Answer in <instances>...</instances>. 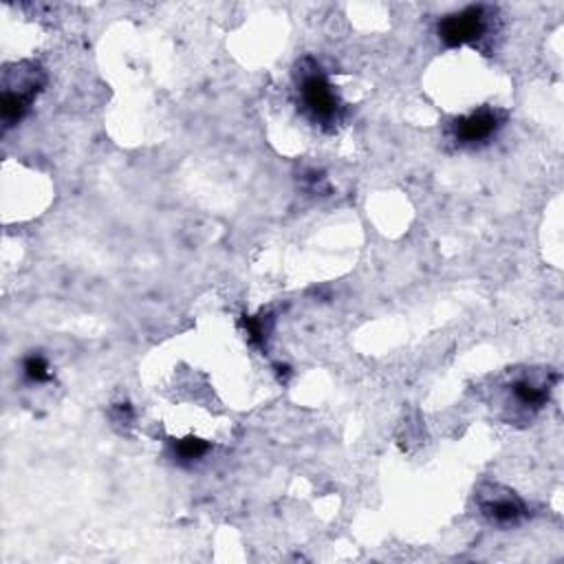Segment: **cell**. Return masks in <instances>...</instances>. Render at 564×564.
I'll return each mask as SVG.
<instances>
[{
	"instance_id": "6da1fadb",
	"label": "cell",
	"mask_w": 564,
	"mask_h": 564,
	"mask_svg": "<svg viewBox=\"0 0 564 564\" xmlns=\"http://www.w3.org/2000/svg\"><path fill=\"white\" fill-rule=\"evenodd\" d=\"M295 84H297L300 106L306 112V117L313 123L333 130L344 117V104L335 86L330 84L326 70L313 57H304L297 64Z\"/></svg>"
},
{
	"instance_id": "7a4b0ae2",
	"label": "cell",
	"mask_w": 564,
	"mask_h": 564,
	"mask_svg": "<svg viewBox=\"0 0 564 564\" xmlns=\"http://www.w3.org/2000/svg\"><path fill=\"white\" fill-rule=\"evenodd\" d=\"M46 77L44 70L35 62L7 64L2 73V97L0 112L4 130L24 119L29 108L33 106L37 93L42 90Z\"/></svg>"
},
{
	"instance_id": "3957f363",
	"label": "cell",
	"mask_w": 564,
	"mask_h": 564,
	"mask_svg": "<svg viewBox=\"0 0 564 564\" xmlns=\"http://www.w3.org/2000/svg\"><path fill=\"white\" fill-rule=\"evenodd\" d=\"M494 20H496L494 7L471 4V7H465L463 11L445 15L438 22L436 33H438V40L452 48L463 44H478L491 33Z\"/></svg>"
},
{
	"instance_id": "277c9868",
	"label": "cell",
	"mask_w": 564,
	"mask_h": 564,
	"mask_svg": "<svg viewBox=\"0 0 564 564\" xmlns=\"http://www.w3.org/2000/svg\"><path fill=\"white\" fill-rule=\"evenodd\" d=\"M507 123V112L500 108H478L454 119L449 132L458 148H476L487 143Z\"/></svg>"
},
{
	"instance_id": "5b68a950",
	"label": "cell",
	"mask_w": 564,
	"mask_h": 564,
	"mask_svg": "<svg viewBox=\"0 0 564 564\" xmlns=\"http://www.w3.org/2000/svg\"><path fill=\"white\" fill-rule=\"evenodd\" d=\"M476 500L480 513L496 527H513L527 516V505L500 485H485L476 494Z\"/></svg>"
},
{
	"instance_id": "8992f818",
	"label": "cell",
	"mask_w": 564,
	"mask_h": 564,
	"mask_svg": "<svg viewBox=\"0 0 564 564\" xmlns=\"http://www.w3.org/2000/svg\"><path fill=\"white\" fill-rule=\"evenodd\" d=\"M511 397L518 403V408L531 412H538L546 401H549V383L546 381H538L533 377H520L516 379L511 386Z\"/></svg>"
},
{
	"instance_id": "52a82bcc",
	"label": "cell",
	"mask_w": 564,
	"mask_h": 564,
	"mask_svg": "<svg viewBox=\"0 0 564 564\" xmlns=\"http://www.w3.org/2000/svg\"><path fill=\"white\" fill-rule=\"evenodd\" d=\"M209 452V443L200 441V438H183V441H174L172 443V458L181 465H189L200 460L205 454Z\"/></svg>"
},
{
	"instance_id": "ba28073f",
	"label": "cell",
	"mask_w": 564,
	"mask_h": 564,
	"mask_svg": "<svg viewBox=\"0 0 564 564\" xmlns=\"http://www.w3.org/2000/svg\"><path fill=\"white\" fill-rule=\"evenodd\" d=\"M22 372L29 381L33 383H42V381H51V366L48 361L42 357V355H29L24 361H22Z\"/></svg>"
},
{
	"instance_id": "9c48e42d",
	"label": "cell",
	"mask_w": 564,
	"mask_h": 564,
	"mask_svg": "<svg viewBox=\"0 0 564 564\" xmlns=\"http://www.w3.org/2000/svg\"><path fill=\"white\" fill-rule=\"evenodd\" d=\"M245 326H247V333L251 337V341L256 344H264L267 335H269V326H267V317H247L245 319Z\"/></svg>"
}]
</instances>
